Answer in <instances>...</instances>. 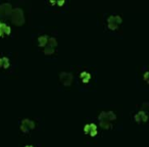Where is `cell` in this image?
Wrapping results in <instances>:
<instances>
[{"mask_svg": "<svg viewBox=\"0 0 149 147\" xmlns=\"http://www.w3.org/2000/svg\"><path fill=\"white\" fill-rule=\"evenodd\" d=\"M122 23V18L118 16H111L108 17V27L110 29H116L117 25Z\"/></svg>", "mask_w": 149, "mask_h": 147, "instance_id": "1", "label": "cell"}, {"mask_svg": "<svg viewBox=\"0 0 149 147\" xmlns=\"http://www.w3.org/2000/svg\"><path fill=\"white\" fill-rule=\"evenodd\" d=\"M20 128H22V130L23 131L27 132V131H29L30 129H33L34 123L31 121V120L25 118V120H23V122H22V124H20Z\"/></svg>", "mask_w": 149, "mask_h": 147, "instance_id": "2", "label": "cell"}, {"mask_svg": "<svg viewBox=\"0 0 149 147\" xmlns=\"http://www.w3.org/2000/svg\"><path fill=\"white\" fill-rule=\"evenodd\" d=\"M11 11V5L8 3H4L2 5H0V16H4V15H8Z\"/></svg>", "mask_w": 149, "mask_h": 147, "instance_id": "3", "label": "cell"}, {"mask_svg": "<svg viewBox=\"0 0 149 147\" xmlns=\"http://www.w3.org/2000/svg\"><path fill=\"white\" fill-rule=\"evenodd\" d=\"M135 118L138 122H145L147 120V114H146V113H144V111H140V113H138V114L135 115Z\"/></svg>", "mask_w": 149, "mask_h": 147, "instance_id": "4", "label": "cell"}, {"mask_svg": "<svg viewBox=\"0 0 149 147\" xmlns=\"http://www.w3.org/2000/svg\"><path fill=\"white\" fill-rule=\"evenodd\" d=\"M38 41H39V45L40 46H45L47 44V41H48V38L46 35H42L38 38Z\"/></svg>", "mask_w": 149, "mask_h": 147, "instance_id": "5", "label": "cell"}, {"mask_svg": "<svg viewBox=\"0 0 149 147\" xmlns=\"http://www.w3.org/2000/svg\"><path fill=\"white\" fill-rule=\"evenodd\" d=\"M0 30L2 31L3 35L4 34H9L10 33V28L6 24H0Z\"/></svg>", "mask_w": 149, "mask_h": 147, "instance_id": "6", "label": "cell"}, {"mask_svg": "<svg viewBox=\"0 0 149 147\" xmlns=\"http://www.w3.org/2000/svg\"><path fill=\"white\" fill-rule=\"evenodd\" d=\"M91 136H94L97 134V127L95 124H90V131H89Z\"/></svg>", "mask_w": 149, "mask_h": 147, "instance_id": "7", "label": "cell"}, {"mask_svg": "<svg viewBox=\"0 0 149 147\" xmlns=\"http://www.w3.org/2000/svg\"><path fill=\"white\" fill-rule=\"evenodd\" d=\"M0 65L3 66V67H7L9 65V60L7 57H2L0 58Z\"/></svg>", "mask_w": 149, "mask_h": 147, "instance_id": "8", "label": "cell"}, {"mask_svg": "<svg viewBox=\"0 0 149 147\" xmlns=\"http://www.w3.org/2000/svg\"><path fill=\"white\" fill-rule=\"evenodd\" d=\"M81 78L83 79L84 82H86V83H87V82L89 81V79L91 78V76H90V74H89V73H87V72H83V73L81 74Z\"/></svg>", "mask_w": 149, "mask_h": 147, "instance_id": "9", "label": "cell"}, {"mask_svg": "<svg viewBox=\"0 0 149 147\" xmlns=\"http://www.w3.org/2000/svg\"><path fill=\"white\" fill-rule=\"evenodd\" d=\"M47 43H48V47H51V48H53L55 45H56V40H55V38H50L48 39V41H47Z\"/></svg>", "mask_w": 149, "mask_h": 147, "instance_id": "10", "label": "cell"}, {"mask_svg": "<svg viewBox=\"0 0 149 147\" xmlns=\"http://www.w3.org/2000/svg\"><path fill=\"white\" fill-rule=\"evenodd\" d=\"M44 52H45V53H52V52H53V48L47 47V48L44 49Z\"/></svg>", "mask_w": 149, "mask_h": 147, "instance_id": "11", "label": "cell"}, {"mask_svg": "<svg viewBox=\"0 0 149 147\" xmlns=\"http://www.w3.org/2000/svg\"><path fill=\"white\" fill-rule=\"evenodd\" d=\"M84 131H85V133H89V131H90V124L85 126V128H84Z\"/></svg>", "mask_w": 149, "mask_h": 147, "instance_id": "12", "label": "cell"}, {"mask_svg": "<svg viewBox=\"0 0 149 147\" xmlns=\"http://www.w3.org/2000/svg\"><path fill=\"white\" fill-rule=\"evenodd\" d=\"M26 147H33V146H31V145H28V146H26Z\"/></svg>", "mask_w": 149, "mask_h": 147, "instance_id": "13", "label": "cell"}, {"mask_svg": "<svg viewBox=\"0 0 149 147\" xmlns=\"http://www.w3.org/2000/svg\"><path fill=\"white\" fill-rule=\"evenodd\" d=\"M0 24H1V23H0Z\"/></svg>", "mask_w": 149, "mask_h": 147, "instance_id": "14", "label": "cell"}]
</instances>
